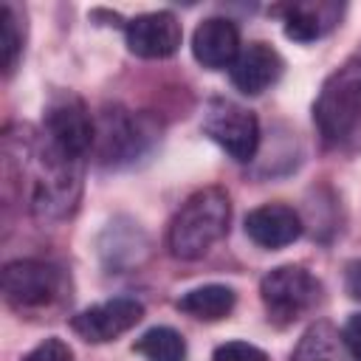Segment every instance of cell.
<instances>
[{
	"label": "cell",
	"instance_id": "obj_1",
	"mask_svg": "<svg viewBox=\"0 0 361 361\" xmlns=\"http://www.w3.org/2000/svg\"><path fill=\"white\" fill-rule=\"evenodd\" d=\"M231 200L220 186L197 189L186 197L169 223L166 245L178 259H200L214 243L228 234Z\"/></svg>",
	"mask_w": 361,
	"mask_h": 361
},
{
	"label": "cell",
	"instance_id": "obj_2",
	"mask_svg": "<svg viewBox=\"0 0 361 361\" xmlns=\"http://www.w3.org/2000/svg\"><path fill=\"white\" fill-rule=\"evenodd\" d=\"M313 121L327 141H338L361 124V54L324 79L313 104Z\"/></svg>",
	"mask_w": 361,
	"mask_h": 361
},
{
	"label": "cell",
	"instance_id": "obj_3",
	"mask_svg": "<svg viewBox=\"0 0 361 361\" xmlns=\"http://www.w3.org/2000/svg\"><path fill=\"white\" fill-rule=\"evenodd\" d=\"M42 141L59 158L79 166L85 164V155L96 141V127L85 102L76 93L59 90L48 99L42 116Z\"/></svg>",
	"mask_w": 361,
	"mask_h": 361
},
{
	"label": "cell",
	"instance_id": "obj_4",
	"mask_svg": "<svg viewBox=\"0 0 361 361\" xmlns=\"http://www.w3.org/2000/svg\"><path fill=\"white\" fill-rule=\"evenodd\" d=\"M65 288L62 268L45 259H14L3 268V299L20 316L54 310L65 299Z\"/></svg>",
	"mask_w": 361,
	"mask_h": 361
},
{
	"label": "cell",
	"instance_id": "obj_5",
	"mask_svg": "<svg viewBox=\"0 0 361 361\" xmlns=\"http://www.w3.org/2000/svg\"><path fill=\"white\" fill-rule=\"evenodd\" d=\"M322 293L319 279L302 265H279L268 271L259 282V296L268 310V319L279 327L293 324L310 307H316Z\"/></svg>",
	"mask_w": 361,
	"mask_h": 361
},
{
	"label": "cell",
	"instance_id": "obj_6",
	"mask_svg": "<svg viewBox=\"0 0 361 361\" xmlns=\"http://www.w3.org/2000/svg\"><path fill=\"white\" fill-rule=\"evenodd\" d=\"M203 133L223 147L234 161H251L259 147V121L251 110L228 102L212 99L203 113Z\"/></svg>",
	"mask_w": 361,
	"mask_h": 361
},
{
	"label": "cell",
	"instance_id": "obj_7",
	"mask_svg": "<svg viewBox=\"0 0 361 361\" xmlns=\"http://www.w3.org/2000/svg\"><path fill=\"white\" fill-rule=\"evenodd\" d=\"M144 319V305L130 296H116L107 302H99L93 307H85L71 319V330L90 344H107L127 330H133Z\"/></svg>",
	"mask_w": 361,
	"mask_h": 361
},
{
	"label": "cell",
	"instance_id": "obj_8",
	"mask_svg": "<svg viewBox=\"0 0 361 361\" xmlns=\"http://www.w3.org/2000/svg\"><path fill=\"white\" fill-rule=\"evenodd\" d=\"M124 39L141 59H166L180 48L183 28L172 11H147L124 25Z\"/></svg>",
	"mask_w": 361,
	"mask_h": 361
},
{
	"label": "cell",
	"instance_id": "obj_9",
	"mask_svg": "<svg viewBox=\"0 0 361 361\" xmlns=\"http://www.w3.org/2000/svg\"><path fill=\"white\" fill-rule=\"evenodd\" d=\"M282 68L285 62L276 48H271L268 42H251L237 54L231 65V82L240 93L259 96L271 85H276V79L282 76Z\"/></svg>",
	"mask_w": 361,
	"mask_h": 361
},
{
	"label": "cell",
	"instance_id": "obj_10",
	"mask_svg": "<svg viewBox=\"0 0 361 361\" xmlns=\"http://www.w3.org/2000/svg\"><path fill=\"white\" fill-rule=\"evenodd\" d=\"M192 54L195 59L209 68H231L240 54V31L228 17H209L192 34Z\"/></svg>",
	"mask_w": 361,
	"mask_h": 361
},
{
	"label": "cell",
	"instance_id": "obj_11",
	"mask_svg": "<svg viewBox=\"0 0 361 361\" xmlns=\"http://www.w3.org/2000/svg\"><path fill=\"white\" fill-rule=\"evenodd\" d=\"M245 234L259 248H285L299 240L302 220L285 203H265L245 214Z\"/></svg>",
	"mask_w": 361,
	"mask_h": 361
},
{
	"label": "cell",
	"instance_id": "obj_12",
	"mask_svg": "<svg viewBox=\"0 0 361 361\" xmlns=\"http://www.w3.org/2000/svg\"><path fill=\"white\" fill-rule=\"evenodd\" d=\"M282 11V23H285V34L296 42H313L319 37H324L341 17L344 6L338 3H293Z\"/></svg>",
	"mask_w": 361,
	"mask_h": 361
},
{
	"label": "cell",
	"instance_id": "obj_13",
	"mask_svg": "<svg viewBox=\"0 0 361 361\" xmlns=\"http://www.w3.org/2000/svg\"><path fill=\"white\" fill-rule=\"evenodd\" d=\"M99 144H102V158L104 161H130L133 155L141 152L144 141H147V133L141 130L138 118H130L124 110H113V113H104L102 118V127H99Z\"/></svg>",
	"mask_w": 361,
	"mask_h": 361
},
{
	"label": "cell",
	"instance_id": "obj_14",
	"mask_svg": "<svg viewBox=\"0 0 361 361\" xmlns=\"http://www.w3.org/2000/svg\"><path fill=\"white\" fill-rule=\"evenodd\" d=\"M237 293L228 285H200L178 299V310L200 322H220L234 310Z\"/></svg>",
	"mask_w": 361,
	"mask_h": 361
},
{
	"label": "cell",
	"instance_id": "obj_15",
	"mask_svg": "<svg viewBox=\"0 0 361 361\" xmlns=\"http://www.w3.org/2000/svg\"><path fill=\"white\" fill-rule=\"evenodd\" d=\"M135 353L147 361H186V341L172 327H152L135 341Z\"/></svg>",
	"mask_w": 361,
	"mask_h": 361
},
{
	"label": "cell",
	"instance_id": "obj_16",
	"mask_svg": "<svg viewBox=\"0 0 361 361\" xmlns=\"http://www.w3.org/2000/svg\"><path fill=\"white\" fill-rule=\"evenodd\" d=\"M336 330L327 322L313 324L296 344L290 361H333L336 355Z\"/></svg>",
	"mask_w": 361,
	"mask_h": 361
},
{
	"label": "cell",
	"instance_id": "obj_17",
	"mask_svg": "<svg viewBox=\"0 0 361 361\" xmlns=\"http://www.w3.org/2000/svg\"><path fill=\"white\" fill-rule=\"evenodd\" d=\"M23 54V23L14 11V6H0V62L3 73L8 76L17 68V59Z\"/></svg>",
	"mask_w": 361,
	"mask_h": 361
},
{
	"label": "cell",
	"instance_id": "obj_18",
	"mask_svg": "<svg viewBox=\"0 0 361 361\" xmlns=\"http://www.w3.org/2000/svg\"><path fill=\"white\" fill-rule=\"evenodd\" d=\"M212 361H271L265 350L248 344V341H226L214 350Z\"/></svg>",
	"mask_w": 361,
	"mask_h": 361
},
{
	"label": "cell",
	"instance_id": "obj_19",
	"mask_svg": "<svg viewBox=\"0 0 361 361\" xmlns=\"http://www.w3.org/2000/svg\"><path fill=\"white\" fill-rule=\"evenodd\" d=\"M23 361H76V358H73V350L62 338H45L31 353H25Z\"/></svg>",
	"mask_w": 361,
	"mask_h": 361
},
{
	"label": "cell",
	"instance_id": "obj_20",
	"mask_svg": "<svg viewBox=\"0 0 361 361\" xmlns=\"http://www.w3.org/2000/svg\"><path fill=\"white\" fill-rule=\"evenodd\" d=\"M341 341L355 361H361V313H353L341 330Z\"/></svg>",
	"mask_w": 361,
	"mask_h": 361
}]
</instances>
